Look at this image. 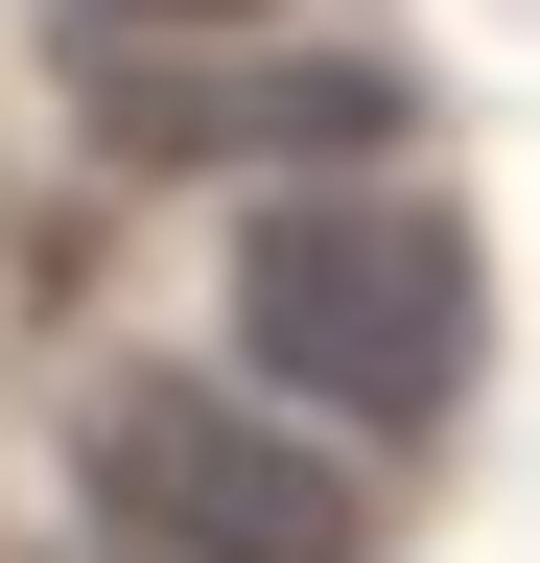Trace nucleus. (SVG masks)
<instances>
[{
    "instance_id": "f03ea898",
    "label": "nucleus",
    "mask_w": 540,
    "mask_h": 563,
    "mask_svg": "<svg viewBox=\"0 0 540 563\" xmlns=\"http://www.w3.org/2000/svg\"><path fill=\"white\" fill-rule=\"evenodd\" d=\"M95 493H118L142 563H376V470L329 422H283L258 376H118Z\"/></svg>"
},
{
    "instance_id": "20e7f679",
    "label": "nucleus",
    "mask_w": 540,
    "mask_h": 563,
    "mask_svg": "<svg viewBox=\"0 0 540 563\" xmlns=\"http://www.w3.org/2000/svg\"><path fill=\"white\" fill-rule=\"evenodd\" d=\"M71 47H235V24H283V0H47Z\"/></svg>"
},
{
    "instance_id": "7ed1b4c3",
    "label": "nucleus",
    "mask_w": 540,
    "mask_h": 563,
    "mask_svg": "<svg viewBox=\"0 0 540 563\" xmlns=\"http://www.w3.org/2000/svg\"><path fill=\"white\" fill-rule=\"evenodd\" d=\"M95 70V141L118 165H376L399 141V70L376 47H71Z\"/></svg>"
},
{
    "instance_id": "f257e3e1",
    "label": "nucleus",
    "mask_w": 540,
    "mask_h": 563,
    "mask_svg": "<svg viewBox=\"0 0 540 563\" xmlns=\"http://www.w3.org/2000/svg\"><path fill=\"white\" fill-rule=\"evenodd\" d=\"M470 329H494V258H470L447 188H283L235 235V352L329 446H423L470 399Z\"/></svg>"
}]
</instances>
